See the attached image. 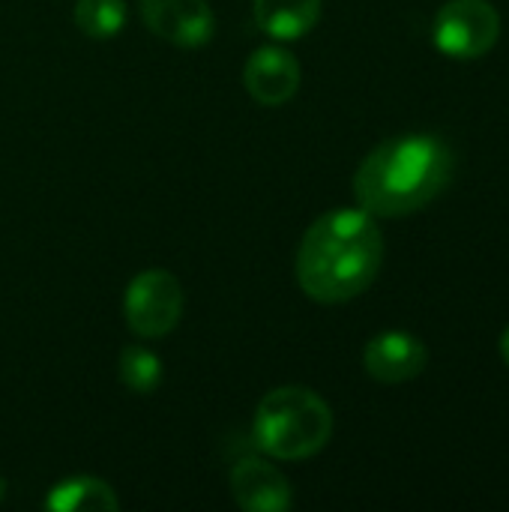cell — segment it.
Returning <instances> with one entry per match:
<instances>
[{
    "label": "cell",
    "mask_w": 509,
    "mask_h": 512,
    "mask_svg": "<svg viewBox=\"0 0 509 512\" xmlns=\"http://www.w3.org/2000/svg\"><path fill=\"white\" fill-rule=\"evenodd\" d=\"M384 234L375 216L333 210L315 219L297 252V282L318 303H348L360 297L381 270Z\"/></svg>",
    "instance_id": "obj_1"
},
{
    "label": "cell",
    "mask_w": 509,
    "mask_h": 512,
    "mask_svg": "<svg viewBox=\"0 0 509 512\" xmlns=\"http://www.w3.org/2000/svg\"><path fill=\"white\" fill-rule=\"evenodd\" d=\"M453 177V150L435 135L378 144L354 177V195L372 216L396 219L429 207Z\"/></svg>",
    "instance_id": "obj_2"
},
{
    "label": "cell",
    "mask_w": 509,
    "mask_h": 512,
    "mask_svg": "<svg viewBox=\"0 0 509 512\" xmlns=\"http://www.w3.org/2000/svg\"><path fill=\"white\" fill-rule=\"evenodd\" d=\"M252 432L258 450L273 459H309L327 447L333 435V411L309 387H279L261 399Z\"/></svg>",
    "instance_id": "obj_3"
},
{
    "label": "cell",
    "mask_w": 509,
    "mask_h": 512,
    "mask_svg": "<svg viewBox=\"0 0 509 512\" xmlns=\"http://www.w3.org/2000/svg\"><path fill=\"white\" fill-rule=\"evenodd\" d=\"M126 324L135 336L159 339L180 324L183 315V288L168 270L138 273L123 297Z\"/></svg>",
    "instance_id": "obj_4"
},
{
    "label": "cell",
    "mask_w": 509,
    "mask_h": 512,
    "mask_svg": "<svg viewBox=\"0 0 509 512\" xmlns=\"http://www.w3.org/2000/svg\"><path fill=\"white\" fill-rule=\"evenodd\" d=\"M501 15L489 0H450L435 18V45L447 57L477 60L495 48Z\"/></svg>",
    "instance_id": "obj_5"
},
{
    "label": "cell",
    "mask_w": 509,
    "mask_h": 512,
    "mask_svg": "<svg viewBox=\"0 0 509 512\" xmlns=\"http://www.w3.org/2000/svg\"><path fill=\"white\" fill-rule=\"evenodd\" d=\"M144 24L165 42L201 48L213 39L216 18L207 0H138Z\"/></svg>",
    "instance_id": "obj_6"
},
{
    "label": "cell",
    "mask_w": 509,
    "mask_h": 512,
    "mask_svg": "<svg viewBox=\"0 0 509 512\" xmlns=\"http://www.w3.org/2000/svg\"><path fill=\"white\" fill-rule=\"evenodd\" d=\"M426 363H429L426 345L417 336L399 333V330H390V333L375 336L366 345V351H363L366 372L375 381H381V384H405V381H414L417 375H423Z\"/></svg>",
    "instance_id": "obj_7"
},
{
    "label": "cell",
    "mask_w": 509,
    "mask_h": 512,
    "mask_svg": "<svg viewBox=\"0 0 509 512\" xmlns=\"http://www.w3.org/2000/svg\"><path fill=\"white\" fill-rule=\"evenodd\" d=\"M243 84L255 102L270 105V108L285 105L300 87V63L285 48H276V45L258 48L246 60Z\"/></svg>",
    "instance_id": "obj_8"
},
{
    "label": "cell",
    "mask_w": 509,
    "mask_h": 512,
    "mask_svg": "<svg viewBox=\"0 0 509 512\" xmlns=\"http://www.w3.org/2000/svg\"><path fill=\"white\" fill-rule=\"evenodd\" d=\"M231 492L243 510L285 512L291 507L288 480L264 459H240L231 471Z\"/></svg>",
    "instance_id": "obj_9"
},
{
    "label": "cell",
    "mask_w": 509,
    "mask_h": 512,
    "mask_svg": "<svg viewBox=\"0 0 509 512\" xmlns=\"http://www.w3.org/2000/svg\"><path fill=\"white\" fill-rule=\"evenodd\" d=\"M321 18V0H255V21L276 39H300Z\"/></svg>",
    "instance_id": "obj_10"
},
{
    "label": "cell",
    "mask_w": 509,
    "mask_h": 512,
    "mask_svg": "<svg viewBox=\"0 0 509 512\" xmlns=\"http://www.w3.org/2000/svg\"><path fill=\"white\" fill-rule=\"evenodd\" d=\"M45 507L57 512H114L120 507V501L108 483L96 477H72L51 489V495L45 498Z\"/></svg>",
    "instance_id": "obj_11"
},
{
    "label": "cell",
    "mask_w": 509,
    "mask_h": 512,
    "mask_svg": "<svg viewBox=\"0 0 509 512\" xmlns=\"http://www.w3.org/2000/svg\"><path fill=\"white\" fill-rule=\"evenodd\" d=\"M117 375L126 390H132L138 396H150L162 384V360L141 345H129L120 351Z\"/></svg>",
    "instance_id": "obj_12"
},
{
    "label": "cell",
    "mask_w": 509,
    "mask_h": 512,
    "mask_svg": "<svg viewBox=\"0 0 509 512\" xmlns=\"http://www.w3.org/2000/svg\"><path fill=\"white\" fill-rule=\"evenodd\" d=\"M72 18L84 36L111 39L126 24V3L123 0H78Z\"/></svg>",
    "instance_id": "obj_13"
},
{
    "label": "cell",
    "mask_w": 509,
    "mask_h": 512,
    "mask_svg": "<svg viewBox=\"0 0 509 512\" xmlns=\"http://www.w3.org/2000/svg\"><path fill=\"white\" fill-rule=\"evenodd\" d=\"M501 357H504V363L509 366V327L507 333H504V339H501Z\"/></svg>",
    "instance_id": "obj_14"
}]
</instances>
